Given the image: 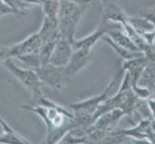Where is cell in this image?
<instances>
[{"label":"cell","instance_id":"5bb4252c","mask_svg":"<svg viewBox=\"0 0 155 144\" xmlns=\"http://www.w3.org/2000/svg\"><path fill=\"white\" fill-rule=\"evenodd\" d=\"M109 37L111 40H113L117 44H119L122 47L126 48L128 50H132V51H141L139 48L134 44V42L131 40V39L127 36V34L122 29H117L110 31L106 34ZM143 52V51H142Z\"/></svg>","mask_w":155,"mask_h":144},{"label":"cell","instance_id":"277c9868","mask_svg":"<svg viewBox=\"0 0 155 144\" xmlns=\"http://www.w3.org/2000/svg\"><path fill=\"white\" fill-rule=\"evenodd\" d=\"M124 73V71L121 69V71L117 74V76H115L113 78V80L109 83L107 88L100 94L93 96V97H90L88 99H85L83 101H80V102L72 103L71 106H69L71 109L74 111V113L80 111V113H87V114H94L95 113V110L100 107V105L103 104L105 101L110 97V93L112 91V89L114 88L115 85L117 84V80H119V77H120Z\"/></svg>","mask_w":155,"mask_h":144},{"label":"cell","instance_id":"30bf717a","mask_svg":"<svg viewBox=\"0 0 155 144\" xmlns=\"http://www.w3.org/2000/svg\"><path fill=\"white\" fill-rule=\"evenodd\" d=\"M38 34L40 36L42 43H46V42H57L61 39L58 18L45 17Z\"/></svg>","mask_w":155,"mask_h":144},{"label":"cell","instance_id":"ba28073f","mask_svg":"<svg viewBox=\"0 0 155 144\" xmlns=\"http://www.w3.org/2000/svg\"><path fill=\"white\" fill-rule=\"evenodd\" d=\"M93 58L92 50L90 49H74L68 65L66 66L68 76L74 77L86 67Z\"/></svg>","mask_w":155,"mask_h":144},{"label":"cell","instance_id":"2e32d148","mask_svg":"<svg viewBox=\"0 0 155 144\" xmlns=\"http://www.w3.org/2000/svg\"><path fill=\"white\" fill-rule=\"evenodd\" d=\"M17 60H18L20 62H22L23 65L31 69H37L40 66H41V60L38 52H34V53H30V54H25V55H21L15 58Z\"/></svg>","mask_w":155,"mask_h":144},{"label":"cell","instance_id":"3957f363","mask_svg":"<svg viewBox=\"0 0 155 144\" xmlns=\"http://www.w3.org/2000/svg\"><path fill=\"white\" fill-rule=\"evenodd\" d=\"M35 70L44 86L57 91L64 88L67 79L69 78L66 72V67H57L50 63L40 66Z\"/></svg>","mask_w":155,"mask_h":144},{"label":"cell","instance_id":"9c48e42d","mask_svg":"<svg viewBox=\"0 0 155 144\" xmlns=\"http://www.w3.org/2000/svg\"><path fill=\"white\" fill-rule=\"evenodd\" d=\"M126 115L125 113L120 108L113 109L107 113L100 115L94 123V128L95 130L102 131L106 133H111L115 130V127L117 125L122 116Z\"/></svg>","mask_w":155,"mask_h":144},{"label":"cell","instance_id":"7a4b0ae2","mask_svg":"<svg viewBox=\"0 0 155 144\" xmlns=\"http://www.w3.org/2000/svg\"><path fill=\"white\" fill-rule=\"evenodd\" d=\"M1 65L12 74V75L22 85V86L29 90L32 95V100H36L44 94L41 91L42 83L37 74L36 70L28 67H19L13 62L12 58H7L1 62Z\"/></svg>","mask_w":155,"mask_h":144},{"label":"cell","instance_id":"6da1fadb","mask_svg":"<svg viewBox=\"0 0 155 144\" xmlns=\"http://www.w3.org/2000/svg\"><path fill=\"white\" fill-rule=\"evenodd\" d=\"M90 4H76L61 0L58 13V22L61 39L66 40L73 45L75 42V34L80 21L89 9Z\"/></svg>","mask_w":155,"mask_h":144},{"label":"cell","instance_id":"8fae6325","mask_svg":"<svg viewBox=\"0 0 155 144\" xmlns=\"http://www.w3.org/2000/svg\"><path fill=\"white\" fill-rule=\"evenodd\" d=\"M147 65V59L146 55L136 59H132L129 61H124V65H122V70L128 73L132 82V87L138 85Z\"/></svg>","mask_w":155,"mask_h":144},{"label":"cell","instance_id":"9a60e30c","mask_svg":"<svg viewBox=\"0 0 155 144\" xmlns=\"http://www.w3.org/2000/svg\"><path fill=\"white\" fill-rule=\"evenodd\" d=\"M127 22L129 23L142 37H143L147 34L152 33V32H155V25L150 20H148L147 18L143 17H139V18L128 17Z\"/></svg>","mask_w":155,"mask_h":144},{"label":"cell","instance_id":"ffe728a7","mask_svg":"<svg viewBox=\"0 0 155 144\" xmlns=\"http://www.w3.org/2000/svg\"><path fill=\"white\" fill-rule=\"evenodd\" d=\"M23 15L22 14H20L18 11H15L13 7H11L8 3H6L4 0H0V18L5 17V15Z\"/></svg>","mask_w":155,"mask_h":144},{"label":"cell","instance_id":"e0dca14e","mask_svg":"<svg viewBox=\"0 0 155 144\" xmlns=\"http://www.w3.org/2000/svg\"><path fill=\"white\" fill-rule=\"evenodd\" d=\"M56 42H46V43H41V47L38 50V54L41 60V66L48 65L50 62V58L52 55V52L54 50Z\"/></svg>","mask_w":155,"mask_h":144},{"label":"cell","instance_id":"52a82bcc","mask_svg":"<svg viewBox=\"0 0 155 144\" xmlns=\"http://www.w3.org/2000/svg\"><path fill=\"white\" fill-rule=\"evenodd\" d=\"M74 51L73 45L66 40L60 39L54 46L49 63L57 67H66Z\"/></svg>","mask_w":155,"mask_h":144},{"label":"cell","instance_id":"7c38bea8","mask_svg":"<svg viewBox=\"0 0 155 144\" xmlns=\"http://www.w3.org/2000/svg\"><path fill=\"white\" fill-rule=\"evenodd\" d=\"M0 123L3 128V133L0 135V144H34L15 131L1 116Z\"/></svg>","mask_w":155,"mask_h":144},{"label":"cell","instance_id":"603a6c76","mask_svg":"<svg viewBox=\"0 0 155 144\" xmlns=\"http://www.w3.org/2000/svg\"><path fill=\"white\" fill-rule=\"evenodd\" d=\"M3 133V128H2V125H1V123H0V135H1Z\"/></svg>","mask_w":155,"mask_h":144},{"label":"cell","instance_id":"8992f818","mask_svg":"<svg viewBox=\"0 0 155 144\" xmlns=\"http://www.w3.org/2000/svg\"><path fill=\"white\" fill-rule=\"evenodd\" d=\"M99 2L100 18L120 24H124L127 21L128 15L119 6L116 0H99Z\"/></svg>","mask_w":155,"mask_h":144},{"label":"cell","instance_id":"ac0fdd59","mask_svg":"<svg viewBox=\"0 0 155 144\" xmlns=\"http://www.w3.org/2000/svg\"><path fill=\"white\" fill-rule=\"evenodd\" d=\"M59 7H60V1H57V0H45L41 3V9L45 17L48 18H58Z\"/></svg>","mask_w":155,"mask_h":144},{"label":"cell","instance_id":"cb8c5ba5","mask_svg":"<svg viewBox=\"0 0 155 144\" xmlns=\"http://www.w3.org/2000/svg\"><path fill=\"white\" fill-rule=\"evenodd\" d=\"M57 1H61V0H57Z\"/></svg>","mask_w":155,"mask_h":144},{"label":"cell","instance_id":"4fadbf2b","mask_svg":"<svg viewBox=\"0 0 155 144\" xmlns=\"http://www.w3.org/2000/svg\"><path fill=\"white\" fill-rule=\"evenodd\" d=\"M101 40L108 44L124 61H129V60H132V59H136V58L143 57V56L146 55L145 53L142 52V51L128 50V49H126V48L122 47V46H120L119 44H117L116 42L113 40H111L107 35H104L102 37V39H101Z\"/></svg>","mask_w":155,"mask_h":144},{"label":"cell","instance_id":"d6986e66","mask_svg":"<svg viewBox=\"0 0 155 144\" xmlns=\"http://www.w3.org/2000/svg\"><path fill=\"white\" fill-rule=\"evenodd\" d=\"M132 90L139 99L147 100L150 98V96H151V90L146 87H142L140 85L133 86Z\"/></svg>","mask_w":155,"mask_h":144},{"label":"cell","instance_id":"5b68a950","mask_svg":"<svg viewBox=\"0 0 155 144\" xmlns=\"http://www.w3.org/2000/svg\"><path fill=\"white\" fill-rule=\"evenodd\" d=\"M41 43H42L41 40L40 38L38 32H37V33L28 36L26 39L18 42V43L9 46L7 52V58L15 59L17 57L21 55L38 52Z\"/></svg>","mask_w":155,"mask_h":144},{"label":"cell","instance_id":"7402d4cb","mask_svg":"<svg viewBox=\"0 0 155 144\" xmlns=\"http://www.w3.org/2000/svg\"><path fill=\"white\" fill-rule=\"evenodd\" d=\"M67 1L76 3V4H91L92 2L95 1V0H67Z\"/></svg>","mask_w":155,"mask_h":144},{"label":"cell","instance_id":"44dd1931","mask_svg":"<svg viewBox=\"0 0 155 144\" xmlns=\"http://www.w3.org/2000/svg\"><path fill=\"white\" fill-rule=\"evenodd\" d=\"M7 52H8V47L0 46V63H1L5 59H7Z\"/></svg>","mask_w":155,"mask_h":144}]
</instances>
